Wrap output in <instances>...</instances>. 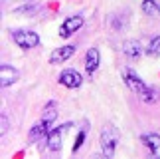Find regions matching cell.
I'll list each match as a JSON object with an SVG mask.
<instances>
[{
	"instance_id": "cell-1",
	"label": "cell",
	"mask_w": 160,
	"mask_h": 159,
	"mask_svg": "<svg viewBox=\"0 0 160 159\" xmlns=\"http://www.w3.org/2000/svg\"><path fill=\"white\" fill-rule=\"evenodd\" d=\"M122 80H125L127 88L131 90L134 96H138L142 101H146V103L158 101V97H160L158 91H156L154 88H150L148 84H144V80H140V76H138L134 70L125 68V70H122Z\"/></svg>"
},
{
	"instance_id": "cell-2",
	"label": "cell",
	"mask_w": 160,
	"mask_h": 159,
	"mask_svg": "<svg viewBox=\"0 0 160 159\" xmlns=\"http://www.w3.org/2000/svg\"><path fill=\"white\" fill-rule=\"evenodd\" d=\"M99 141H101L103 155L111 159V157L115 155V151H117V145H119V131H117V127L107 123L105 127H103V131H101Z\"/></svg>"
},
{
	"instance_id": "cell-3",
	"label": "cell",
	"mask_w": 160,
	"mask_h": 159,
	"mask_svg": "<svg viewBox=\"0 0 160 159\" xmlns=\"http://www.w3.org/2000/svg\"><path fill=\"white\" fill-rule=\"evenodd\" d=\"M12 40L22 50H32V48H36L40 44V36L34 30H12Z\"/></svg>"
},
{
	"instance_id": "cell-4",
	"label": "cell",
	"mask_w": 160,
	"mask_h": 159,
	"mask_svg": "<svg viewBox=\"0 0 160 159\" xmlns=\"http://www.w3.org/2000/svg\"><path fill=\"white\" fill-rule=\"evenodd\" d=\"M71 127V123H63L59 127H53V129L48 133V151H52V153H58L61 149V145H63V133Z\"/></svg>"
},
{
	"instance_id": "cell-5",
	"label": "cell",
	"mask_w": 160,
	"mask_h": 159,
	"mask_svg": "<svg viewBox=\"0 0 160 159\" xmlns=\"http://www.w3.org/2000/svg\"><path fill=\"white\" fill-rule=\"evenodd\" d=\"M83 24H85V20H83V16H79V14L65 18L63 24L59 26V38H69L71 34H75L77 30L83 26Z\"/></svg>"
},
{
	"instance_id": "cell-6",
	"label": "cell",
	"mask_w": 160,
	"mask_h": 159,
	"mask_svg": "<svg viewBox=\"0 0 160 159\" xmlns=\"http://www.w3.org/2000/svg\"><path fill=\"white\" fill-rule=\"evenodd\" d=\"M58 80H59L61 85H65V88H69V90H75V88H79V85L83 84V76L79 74L77 70H73V68L63 70Z\"/></svg>"
},
{
	"instance_id": "cell-7",
	"label": "cell",
	"mask_w": 160,
	"mask_h": 159,
	"mask_svg": "<svg viewBox=\"0 0 160 159\" xmlns=\"http://www.w3.org/2000/svg\"><path fill=\"white\" fill-rule=\"evenodd\" d=\"M18 80H20V72H18L14 66H10V64L0 66V85H2V88H10Z\"/></svg>"
},
{
	"instance_id": "cell-8",
	"label": "cell",
	"mask_w": 160,
	"mask_h": 159,
	"mask_svg": "<svg viewBox=\"0 0 160 159\" xmlns=\"http://www.w3.org/2000/svg\"><path fill=\"white\" fill-rule=\"evenodd\" d=\"M77 48L75 46H71V44H67V46H59V48H55V50L52 52V56H50V64H63L67 62L73 54H75Z\"/></svg>"
},
{
	"instance_id": "cell-9",
	"label": "cell",
	"mask_w": 160,
	"mask_h": 159,
	"mask_svg": "<svg viewBox=\"0 0 160 159\" xmlns=\"http://www.w3.org/2000/svg\"><path fill=\"white\" fill-rule=\"evenodd\" d=\"M101 66V54L97 48H89L87 54H85V72H87L89 76H93L97 70H99Z\"/></svg>"
},
{
	"instance_id": "cell-10",
	"label": "cell",
	"mask_w": 160,
	"mask_h": 159,
	"mask_svg": "<svg viewBox=\"0 0 160 159\" xmlns=\"http://www.w3.org/2000/svg\"><path fill=\"white\" fill-rule=\"evenodd\" d=\"M140 141H142V145L156 159H160V135L158 133H144V135L140 137Z\"/></svg>"
},
{
	"instance_id": "cell-11",
	"label": "cell",
	"mask_w": 160,
	"mask_h": 159,
	"mask_svg": "<svg viewBox=\"0 0 160 159\" xmlns=\"http://www.w3.org/2000/svg\"><path fill=\"white\" fill-rule=\"evenodd\" d=\"M53 129V125L52 123H48L46 119H40L38 123H34L32 125V129H30V141H36V139H40V137H44L48 135Z\"/></svg>"
},
{
	"instance_id": "cell-12",
	"label": "cell",
	"mask_w": 160,
	"mask_h": 159,
	"mask_svg": "<svg viewBox=\"0 0 160 159\" xmlns=\"http://www.w3.org/2000/svg\"><path fill=\"white\" fill-rule=\"evenodd\" d=\"M122 52H125V56L128 60H138L142 50H140V44L137 40H127L125 44H122Z\"/></svg>"
},
{
	"instance_id": "cell-13",
	"label": "cell",
	"mask_w": 160,
	"mask_h": 159,
	"mask_svg": "<svg viewBox=\"0 0 160 159\" xmlns=\"http://www.w3.org/2000/svg\"><path fill=\"white\" fill-rule=\"evenodd\" d=\"M142 12L146 16H150V18H156V16H160V6H158V2L156 0H142Z\"/></svg>"
},
{
	"instance_id": "cell-14",
	"label": "cell",
	"mask_w": 160,
	"mask_h": 159,
	"mask_svg": "<svg viewBox=\"0 0 160 159\" xmlns=\"http://www.w3.org/2000/svg\"><path fill=\"white\" fill-rule=\"evenodd\" d=\"M87 133H89V123L85 121V125L81 127V131H79V133H77V137H75V143H73V151H79V149H81L83 141L87 139Z\"/></svg>"
},
{
	"instance_id": "cell-15",
	"label": "cell",
	"mask_w": 160,
	"mask_h": 159,
	"mask_svg": "<svg viewBox=\"0 0 160 159\" xmlns=\"http://www.w3.org/2000/svg\"><path fill=\"white\" fill-rule=\"evenodd\" d=\"M148 54L150 56H160V36H154L148 44Z\"/></svg>"
},
{
	"instance_id": "cell-16",
	"label": "cell",
	"mask_w": 160,
	"mask_h": 159,
	"mask_svg": "<svg viewBox=\"0 0 160 159\" xmlns=\"http://www.w3.org/2000/svg\"><path fill=\"white\" fill-rule=\"evenodd\" d=\"M8 129V121H6V118H4V113H2V129H0V133L4 135V131Z\"/></svg>"
}]
</instances>
